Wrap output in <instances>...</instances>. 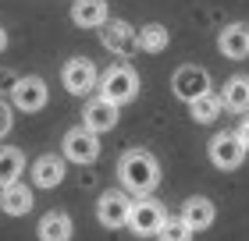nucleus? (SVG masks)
Wrapping results in <instances>:
<instances>
[{
	"mask_svg": "<svg viewBox=\"0 0 249 241\" xmlns=\"http://www.w3.org/2000/svg\"><path fill=\"white\" fill-rule=\"evenodd\" d=\"M118 181L121 188L135 195V199H146L160 188V163L150 149H128L118 160Z\"/></svg>",
	"mask_w": 249,
	"mask_h": 241,
	"instance_id": "1",
	"label": "nucleus"
},
{
	"mask_svg": "<svg viewBox=\"0 0 249 241\" xmlns=\"http://www.w3.org/2000/svg\"><path fill=\"white\" fill-rule=\"evenodd\" d=\"M96 96H104L110 103H118V107H124V103H132L135 96H139V71L128 64V61H118L110 64L104 75H100V89Z\"/></svg>",
	"mask_w": 249,
	"mask_h": 241,
	"instance_id": "2",
	"label": "nucleus"
},
{
	"mask_svg": "<svg viewBox=\"0 0 249 241\" xmlns=\"http://www.w3.org/2000/svg\"><path fill=\"white\" fill-rule=\"evenodd\" d=\"M100 135L96 131H89L86 124H75V128H68L64 131V142H61V156L68 160V163H78V167H86V163H96L100 160Z\"/></svg>",
	"mask_w": 249,
	"mask_h": 241,
	"instance_id": "3",
	"label": "nucleus"
},
{
	"mask_svg": "<svg viewBox=\"0 0 249 241\" xmlns=\"http://www.w3.org/2000/svg\"><path fill=\"white\" fill-rule=\"evenodd\" d=\"M132 206H135V195H128L124 188H107V192H100V199H96V220L104 224L107 231H121V227H128Z\"/></svg>",
	"mask_w": 249,
	"mask_h": 241,
	"instance_id": "4",
	"label": "nucleus"
},
{
	"mask_svg": "<svg viewBox=\"0 0 249 241\" xmlns=\"http://www.w3.org/2000/svg\"><path fill=\"white\" fill-rule=\"evenodd\" d=\"M171 93L182 103H196L199 96L210 93V71L199 64H178L171 75Z\"/></svg>",
	"mask_w": 249,
	"mask_h": 241,
	"instance_id": "5",
	"label": "nucleus"
},
{
	"mask_svg": "<svg viewBox=\"0 0 249 241\" xmlns=\"http://www.w3.org/2000/svg\"><path fill=\"white\" fill-rule=\"evenodd\" d=\"M207 153H210V163L217 167V170H239L246 163V142L239 139V131H217L210 139L207 145Z\"/></svg>",
	"mask_w": 249,
	"mask_h": 241,
	"instance_id": "6",
	"label": "nucleus"
},
{
	"mask_svg": "<svg viewBox=\"0 0 249 241\" xmlns=\"http://www.w3.org/2000/svg\"><path fill=\"white\" fill-rule=\"evenodd\" d=\"M61 85L71 96H89L93 89H100V71L89 57H71L61 67Z\"/></svg>",
	"mask_w": 249,
	"mask_h": 241,
	"instance_id": "7",
	"label": "nucleus"
},
{
	"mask_svg": "<svg viewBox=\"0 0 249 241\" xmlns=\"http://www.w3.org/2000/svg\"><path fill=\"white\" fill-rule=\"evenodd\" d=\"M50 103V89L39 75H21L15 89H11V107L21 110V113H36Z\"/></svg>",
	"mask_w": 249,
	"mask_h": 241,
	"instance_id": "8",
	"label": "nucleus"
},
{
	"mask_svg": "<svg viewBox=\"0 0 249 241\" xmlns=\"http://www.w3.org/2000/svg\"><path fill=\"white\" fill-rule=\"evenodd\" d=\"M167 220L164 206L153 199V195H146V199H135L132 206V216H128V231L139 234V238H157L160 234V227Z\"/></svg>",
	"mask_w": 249,
	"mask_h": 241,
	"instance_id": "9",
	"label": "nucleus"
},
{
	"mask_svg": "<svg viewBox=\"0 0 249 241\" xmlns=\"http://www.w3.org/2000/svg\"><path fill=\"white\" fill-rule=\"evenodd\" d=\"M100 43L114 57H132V53H139V29H132L124 18H110L100 29Z\"/></svg>",
	"mask_w": 249,
	"mask_h": 241,
	"instance_id": "10",
	"label": "nucleus"
},
{
	"mask_svg": "<svg viewBox=\"0 0 249 241\" xmlns=\"http://www.w3.org/2000/svg\"><path fill=\"white\" fill-rule=\"evenodd\" d=\"M118 121H121L118 103H110V99H104V96L86 99V107H82V124H86L89 131H96V135L114 131V128H118Z\"/></svg>",
	"mask_w": 249,
	"mask_h": 241,
	"instance_id": "11",
	"label": "nucleus"
},
{
	"mask_svg": "<svg viewBox=\"0 0 249 241\" xmlns=\"http://www.w3.org/2000/svg\"><path fill=\"white\" fill-rule=\"evenodd\" d=\"M68 174V160L57 156V153H43L32 160V170H29V177H32V185L43 188V192H50V188H57L61 181Z\"/></svg>",
	"mask_w": 249,
	"mask_h": 241,
	"instance_id": "12",
	"label": "nucleus"
},
{
	"mask_svg": "<svg viewBox=\"0 0 249 241\" xmlns=\"http://www.w3.org/2000/svg\"><path fill=\"white\" fill-rule=\"evenodd\" d=\"M217 50L228 61H246L249 57V25L246 21H228L217 32Z\"/></svg>",
	"mask_w": 249,
	"mask_h": 241,
	"instance_id": "13",
	"label": "nucleus"
},
{
	"mask_svg": "<svg viewBox=\"0 0 249 241\" xmlns=\"http://www.w3.org/2000/svg\"><path fill=\"white\" fill-rule=\"evenodd\" d=\"M71 25L75 29H104L110 21L107 0H71Z\"/></svg>",
	"mask_w": 249,
	"mask_h": 241,
	"instance_id": "14",
	"label": "nucleus"
},
{
	"mask_svg": "<svg viewBox=\"0 0 249 241\" xmlns=\"http://www.w3.org/2000/svg\"><path fill=\"white\" fill-rule=\"evenodd\" d=\"M36 238H39V241H71V238H75V220H71V213H64V209L43 213L39 224H36Z\"/></svg>",
	"mask_w": 249,
	"mask_h": 241,
	"instance_id": "15",
	"label": "nucleus"
},
{
	"mask_svg": "<svg viewBox=\"0 0 249 241\" xmlns=\"http://www.w3.org/2000/svg\"><path fill=\"white\" fill-rule=\"evenodd\" d=\"M178 216L199 234V231H210V227H213V220H217V206H213L207 195H192V199L182 202V213H178Z\"/></svg>",
	"mask_w": 249,
	"mask_h": 241,
	"instance_id": "16",
	"label": "nucleus"
},
{
	"mask_svg": "<svg viewBox=\"0 0 249 241\" xmlns=\"http://www.w3.org/2000/svg\"><path fill=\"white\" fill-rule=\"evenodd\" d=\"M32 206H36V195H32L29 185H11V188H0V213L7 216H29Z\"/></svg>",
	"mask_w": 249,
	"mask_h": 241,
	"instance_id": "17",
	"label": "nucleus"
},
{
	"mask_svg": "<svg viewBox=\"0 0 249 241\" xmlns=\"http://www.w3.org/2000/svg\"><path fill=\"white\" fill-rule=\"evenodd\" d=\"M217 96L228 113H249V75H231Z\"/></svg>",
	"mask_w": 249,
	"mask_h": 241,
	"instance_id": "18",
	"label": "nucleus"
},
{
	"mask_svg": "<svg viewBox=\"0 0 249 241\" xmlns=\"http://www.w3.org/2000/svg\"><path fill=\"white\" fill-rule=\"evenodd\" d=\"M21 170H25V153L15 145H0V188L18 185Z\"/></svg>",
	"mask_w": 249,
	"mask_h": 241,
	"instance_id": "19",
	"label": "nucleus"
},
{
	"mask_svg": "<svg viewBox=\"0 0 249 241\" xmlns=\"http://www.w3.org/2000/svg\"><path fill=\"white\" fill-rule=\"evenodd\" d=\"M167 43H171V32H167V25H160V21H150V25L139 29V50L142 53H164Z\"/></svg>",
	"mask_w": 249,
	"mask_h": 241,
	"instance_id": "20",
	"label": "nucleus"
},
{
	"mask_svg": "<svg viewBox=\"0 0 249 241\" xmlns=\"http://www.w3.org/2000/svg\"><path fill=\"white\" fill-rule=\"evenodd\" d=\"M221 110H224V103H221L217 93H207V96H199L196 103H189V117L196 124H213L221 117Z\"/></svg>",
	"mask_w": 249,
	"mask_h": 241,
	"instance_id": "21",
	"label": "nucleus"
},
{
	"mask_svg": "<svg viewBox=\"0 0 249 241\" xmlns=\"http://www.w3.org/2000/svg\"><path fill=\"white\" fill-rule=\"evenodd\" d=\"M192 238H196V231H192L182 216H167L160 234H157V241H192Z\"/></svg>",
	"mask_w": 249,
	"mask_h": 241,
	"instance_id": "22",
	"label": "nucleus"
},
{
	"mask_svg": "<svg viewBox=\"0 0 249 241\" xmlns=\"http://www.w3.org/2000/svg\"><path fill=\"white\" fill-rule=\"evenodd\" d=\"M11 128H15V110H11V103L0 99V139H4Z\"/></svg>",
	"mask_w": 249,
	"mask_h": 241,
	"instance_id": "23",
	"label": "nucleus"
},
{
	"mask_svg": "<svg viewBox=\"0 0 249 241\" xmlns=\"http://www.w3.org/2000/svg\"><path fill=\"white\" fill-rule=\"evenodd\" d=\"M21 75H11V71H0V93H7L11 96V89H15V82H18Z\"/></svg>",
	"mask_w": 249,
	"mask_h": 241,
	"instance_id": "24",
	"label": "nucleus"
},
{
	"mask_svg": "<svg viewBox=\"0 0 249 241\" xmlns=\"http://www.w3.org/2000/svg\"><path fill=\"white\" fill-rule=\"evenodd\" d=\"M235 131H239V139H242V142H246V149H249V117H242V124H239Z\"/></svg>",
	"mask_w": 249,
	"mask_h": 241,
	"instance_id": "25",
	"label": "nucleus"
},
{
	"mask_svg": "<svg viewBox=\"0 0 249 241\" xmlns=\"http://www.w3.org/2000/svg\"><path fill=\"white\" fill-rule=\"evenodd\" d=\"M4 50H7V29L0 25V53H4Z\"/></svg>",
	"mask_w": 249,
	"mask_h": 241,
	"instance_id": "26",
	"label": "nucleus"
}]
</instances>
